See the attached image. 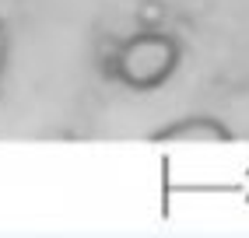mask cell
Returning <instances> with one entry per match:
<instances>
[{"instance_id": "4", "label": "cell", "mask_w": 249, "mask_h": 238, "mask_svg": "<svg viewBox=\"0 0 249 238\" xmlns=\"http://www.w3.org/2000/svg\"><path fill=\"white\" fill-rule=\"evenodd\" d=\"M7 56H11V39L4 18H0V91H4V77H7Z\"/></svg>"}, {"instance_id": "2", "label": "cell", "mask_w": 249, "mask_h": 238, "mask_svg": "<svg viewBox=\"0 0 249 238\" xmlns=\"http://www.w3.org/2000/svg\"><path fill=\"white\" fill-rule=\"evenodd\" d=\"M155 144H231V133L218 116H182L176 123L161 126L158 133H151Z\"/></svg>"}, {"instance_id": "3", "label": "cell", "mask_w": 249, "mask_h": 238, "mask_svg": "<svg viewBox=\"0 0 249 238\" xmlns=\"http://www.w3.org/2000/svg\"><path fill=\"white\" fill-rule=\"evenodd\" d=\"M137 25L141 28H161L165 25V7L158 4V0H144V4L137 7Z\"/></svg>"}, {"instance_id": "1", "label": "cell", "mask_w": 249, "mask_h": 238, "mask_svg": "<svg viewBox=\"0 0 249 238\" xmlns=\"http://www.w3.org/2000/svg\"><path fill=\"white\" fill-rule=\"evenodd\" d=\"M182 49L165 28H141L130 39L116 42L102 56V74L126 84L130 91H155L179 70Z\"/></svg>"}]
</instances>
